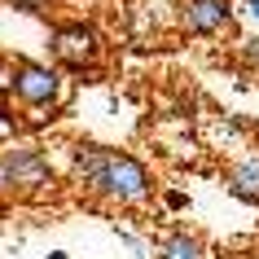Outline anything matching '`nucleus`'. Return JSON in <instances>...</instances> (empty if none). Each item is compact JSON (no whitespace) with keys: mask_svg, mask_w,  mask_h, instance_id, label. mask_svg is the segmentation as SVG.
<instances>
[{"mask_svg":"<svg viewBox=\"0 0 259 259\" xmlns=\"http://www.w3.org/2000/svg\"><path fill=\"white\" fill-rule=\"evenodd\" d=\"M75 180L88 193H101L114 202H141L150 193V176L132 154H114V150H101V145H79Z\"/></svg>","mask_w":259,"mask_h":259,"instance_id":"f257e3e1","label":"nucleus"},{"mask_svg":"<svg viewBox=\"0 0 259 259\" xmlns=\"http://www.w3.org/2000/svg\"><path fill=\"white\" fill-rule=\"evenodd\" d=\"M9 88H14L27 106H53L62 83H57V70L35 66V62H18L14 75H9Z\"/></svg>","mask_w":259,"mask_h":259,"instance_id":"f03ea898","label":"nucleus"},{"mask_svg":"<svg viewBox=\"0 0 259 259\" xmlns=\"http://www.w3.org/2000/svg\"><path fill=\"white\" fill-rule=\"evenodd\" d=\"M53 57L62 66H88L97 57V31L88 22H66V27L53 31Z\"/></svg>","mask_w":259,"mask_h":259,"instance_id":"7ed1b4c3","label":"nucleus"},{"mask_svg":"<svg viewBox=\"0 0 259 259\" xmlns=\"http://www.w3.org/2000/svg\"><path fill=\"white\" fill-rule=\"evenodd\" d=\"M0 171L9 180V189H40V185L53 180V167H49V158L40 150H9Z\"/></svg>","mask_w":259,"mask_h":259,"instance_id":"20e7f679","label":"nucleus"},{"mask_svg":"<svg viewBox=\"0 0 259 259\" xmlns=\"http://www.w3.org/2000/svg\"><path fill=\"white\" fill-rule=\"evenodd\" d=\"M233 27L229 0H185V31L189 35H215Z\"/></svg>","mask_w":259,"mask_h":259,"instance_id":"39448f33","label":"nucleus"},{"mask_svg":"<svg viewBox=\"0 0 259 259\" xmlns=\"http://www.w3.org/2000/svg\"><path fill=\"white\" fill-rule=\"evenodd\" d=\"M224 185H229L233 198H242V202L259 206V158H242V163H233Z\"/></svg>","mask_w":259,"mask_h":259,"instance_id":"423d86ee","label":"nucleus"},{"mask_svg":"<svg viewBox=\"0 0 259 259\" xmlns=\"http://www.w3.org/2000/svg\"><path fill=\"white\" fill-rule=\"evenodd\" d=\"M158 259H206V250L193 233H171L163 242V250H158Z\"/></svg>","mask_w":259,"mask_h":259,"instance_id":"0eeeda50","label":"nucleus"},{"mask_svg":"<svg viewBox=\"0 0 259 259\" xmlns=\"http://www.w3.org/2000/svg\"><path fill=\"white\" fill-rule=\"evenodd\" d=\"M242 62L250 70H259V40H242Z\"/></svg>","mask_w":259,"mask_h":259,"instance_id":"6e6552de","label":"nucleus"},{"mask_svg":"<svg viewBox=\"0 0 259 259\" xmlns=\"http://www.w3.org/2000/svg\"><path fill=\"white\" fill-rule=\"evenodd\" d=\"M14 5H18V9H27V14H40L49 0H14Z\"/></svg>","mask_w":259,"mask_h":259,"instance_id":"1a4fd4ad","label":"nucleus"},{"mask_svg":"<svg viewBox=\"0 0 259 259\" xmlns=\"http://www.w3.org/2000/svg\"><path fill=\"white\" fill-rule=\"evenodd\" d=\"M246 9H250V18H259V0H246Z\"/></svg>","mask_w":259,"mask_h":259,"instance_id":"9d476101","label":"nucleus"},{"mask_svg":"<svg viewBox=\"0 0 259 259\" xmlns=\"http://www.w3.org/2000/svg\"><path fill=\"white\" fill-rule=\"evenodd\" d=\"M53 259H66V255H53Z\"/></svg>","mask_w":259,"mask_h":259,"instance_id":"9b49d317","label":"nucleus"}]
</instances>
